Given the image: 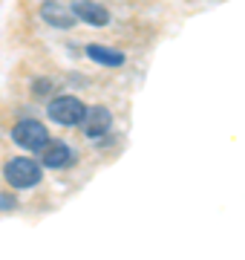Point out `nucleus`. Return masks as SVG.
Returning <instances> with one entry per match:
<instances>
[{
  "label": "nucleus",
  "instance_id": "nucleus-5",
  "mask_svg": "<svg viewBox=\"0 0 245 260\" xmlns=\"http://www.w3.org/2000/svg\"><path fill=\"white\" fill-rule=\"evenodd\" d=\"M78 127H81V133H84V139L98 142L101 136H107V133L113 130V110L104 107V104L87 107V116H84V121H81Z\"/></svg>",
  "mask_w": 245,
  "mask_h": 260
},
{
  "label": "nucleus",
  "instance_id": "nucleus-6",
  "mask_svg": "<svg viewBox=\"0 0 245 260\" xmlns=\"http://www.w3.org/2000/svg\"><path fill=\"white\" fill-rule=\"evenodd\" d=\"M38 15H40V20H44L47 26L58 29V32H69V29L78 26L72 9H69L66 3H61V0H44V3L38 6Z\"/></svg>",
  "mask_w": 245,
  "mask_h": 260
},
{
  "label": "nucleus",
  "instance_id": "nucleus-1",
  "mask_svg": "<svg viewBox=\"0 0 245 260\" xmlns=\"http://www.w3.org/2000/svg\"><path fill=\"white\" fill-rule=\"evenodd\" d=\"M3 179L12 191H32L44 182V165L32 156H12L3 165Z\"/></svg>",
  "mask_w": 245,
  "mask_h": 260
},
{
  "label": "nucleus",
  "instance_id": "nucleus-8",
  "mask_svg": "<svg viewBox=\"0 0 245 260\" xmlns=\"http://www.w3.org/2000/svg\"><path fill=\"white\" fill-rule=\"evenodd\" d=\"M84 55L93 61V64L98 67H124V61H127V55H124L121 49L115 47H107V44H87L84 47Z\"/></svg>",
  "mask_w": 245,
  "mask_h": 260
},
{
  "label": "nucleus",
  "instance_id": "nucleus-7",
  "mask_svg": "<svg viewBox=\"0 0 245 260\" xmlns=\"http://www.w3.org/2000/svg\"><path fill=\"white\" fill-rule=\"evenodd\" d=\"M69 9H72L75 20H81V23H87V26H93V29L110 26V20H113L110 9L104 3H98V0H72Z\"/></svg>",
  "mask_w": 245,
  "mask_h": 260
},
{
  "label": "nucleus",
  "instance_id": "nucleus-2",
  "mask_svg": "<svg viewBox=\"0 0 245 260\" xmlns=\"http://www.w3.org/2000/svg\"><path fill=\"white\" fill-rule=\"evenodd\" d=\"M87 116V104L72 93H58L47 104V119L58 127H78Z\"/></svg>",
  "mask_w": 245,
  "mask_h": 260
},
{
  "label": "nucleus",
  "instance_id": "nucleus-3",
  "mask_svg": "<svg viewBox=\"0 0 245 260\" xmlns=\"http://www.w3.org/2000/svg\"><path fill=\"white\" fill-rule=\"evenodd\" d=\"M12 142L26 153H40L49 142V127L40 119H18L12 124Z\"/></svg>",
  "mask_w": 245,
  "mask_h": 260
},
{
  "label": "nucleus",
  "instance_id": "nucleus-9",
  "mask_svg": "<svg viewBox=\"0 0 245 260\" xmlns=\"http://www.w3.org/2000/svg\"><path fill=\"white\" fill-rule=\"evenodd\" d=\"M18 208H20V200L15 191H0V214L18 211Z\"/></svg>",
  "mask_w": 245,
  "mask_h": 260
},
{
  "label": "nucleus",
  "instance_id": "nucleus-10",
  "mask_svg": "<svg viewBox=\"0 0 245 260\" xmlns=\"http://www.w3.org/2000/svg\"><path fill=\"white\" fill-rule=\"evenodd\" d=\"M29 93L35 95V99H47V95H52V78H35Z\"/></svg>",
  "mask_w": 245,
  "mask_h": 260
},
{
  "label": "nucleus",
  "instance_id": "nucleus-4",
  "mask_svg": "<svg viewBox=\"0 0 245 260\" xmlns=\"http://www.w3.org/2000/svg\"><path fill=\"white\" fill-rule=\"evenodd\" d=\"M44 168L49 171H66V168H75L78 165V150L64 139H49L40 150V159H38Z\"/></svg>",
  "mask_w": 245,
  "mask_h": 260
}]
</instances>
